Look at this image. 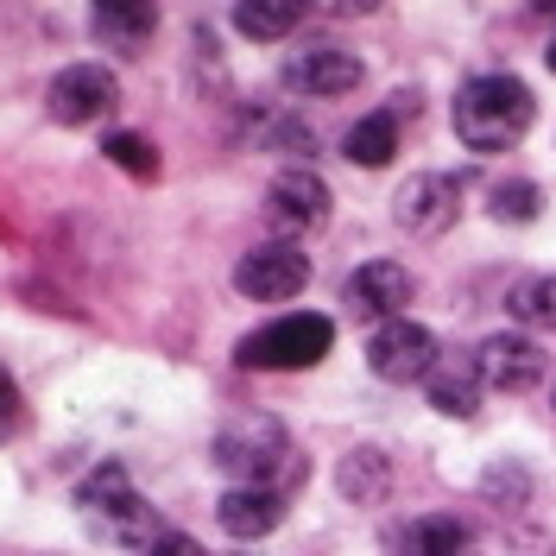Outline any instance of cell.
Here are the masks:
<instances>
[{"label":"cell","instance_id":"cell-1","mask_svg":"<svg viewBox=\"0 0 556 556\" xmlns=\"http://www.w3.org/2000/svg\"><path fill=\"white\" fill-rule=\"evenodd\" d=\"M450 121H455V139H462L468 152H513V146L531 134L538 102H531V89H525L519 76L493 70V76L462 83V96H455Z\"/></svg>","mask_w":556,"mask_h":556},{"label":"cell","instance_id":"cell-2","mask_svg":"<svg viewBox=\"0 0 556 556\" xmlns=\"http://www.w3.org/2000/svg\"><path fill=\"white\" fill-rule=\"evenodd\" d=\"M329 348H336V323L329 316L291 311V316H273V323L247 329L235 342V367H247V374H304Z\"/></svg>","mask_w":556,"mask_h":556},{"label":"cell","instance_id":"cell-3","mask_svg":"<svg viewBox=\"0 0 556 556\" xmlns=\"http://www.w3.org/2000/svg\"><path fill=\"white\" fill-rule=\"evenodd\" d=\"M215 468L235 486H273L278 468H298L291 462V430L278 417H260V412L228 417L215 430Z\"/></svg>","mask_w":556,"mask_h":556},{"label":"cell","instance_id":"cell-4","mask_svg":"<svg viewBox=\"0 0 556 556\" xmlns=\"http://www.w3.org/2000/svg\"><path fill=\"white\" fill-rule=\"evenodd\" d=\"M437 361H443L437 336H430L424 323H412V316H392V323H380V329L367 336V367H374L386 386L430 380V367H437Z\"/></svg>","mask_w":556,"mask_h":556},{"label":"cell","instance_id":"cell-5","mask_svg":"<svg viewBox=\"0 0 556 556\" xmlns=\"http://www.w3.org/2000/svg\"><path fill=\"white\" fill-rule=\"evenodd\" d=\"M235 285H241V298H253V304H285V298H298L311 285V260H304L298 241H260L241 253Z\"/></svg>","mask_w":556,"mask_h":556},{"label":"cell","instance_id":"cell-6","mask_svg":"<svg viewBox=\"0 0 556 556\" xmlns=\"http://www.w3.org/2000/svg\"><path fill=\"white\" fill-rule=\"evenodd\" d=\"M121 102V83H114V70L102 64H70L51 76V89H45V114L58 121V127H96L102 114H114Z\"/></svg>","mask_w":556,"mask_h":556},{"label":"cell","instance_id":"cell-7","mask_svg":"<svg viewBox=\"0 0 556 556\" xmlns=\"http://www.w3.org/2000/svg\"><path fill=\"white\" fill-rule=\"evenodd\" d=\"M455 215H462V177H450V172H417L392 190V222L405 235H424V241L450 235Z\"/></svg>","mask_w":556,"mask_h":556},{"label":"cell","instance_id":"cell-8","mask_svg":"<svg viewBox=\"0 0 556 556\" xmlns=\"http://www.w3.org/2000/svg\"><path fill=\"white\" fill-rule=\"evenodd\" d=\"M361 76H367V64L348 45H304L285 58V89H298V96H348V89H361Z\"/></svg>","mask_w":556,"mask_h":556},{"label":"cell","instance_id":"cell-9","mask_svg":"<svg viewBox=\"0 0 556 556\" xmlns=\"http://www.w3.org/2000/svg\"><path fill=\"white\" fill-rule=\"evenodd\" d=\"M475 361H481V374L493 392H531V386L544 380V348L538 336H519V329H500V336H481L475 348Z\"/></svg>","mask_w":556,"mask_h":556},{"label":"cell","instance_id":"cell-10","mask_svg":"<svg viewBox=\"0 0 556 556\" xmlns=\"http://www.w3.org/2000/svg\"><path fill=\"white\" fill-rule=\"evenodd\" d=\"M329 208H336V197H329V184H323L316 172H278L273 184H266V215L278 222V235L323 228Z\"/></svg>","mask_w":556,"mask_h":556},{"label":"cell","instance_id":"cell-11","mask_svg":"<svg viewBox=\"0 0 556 556\" xmlns=\"http://www.w3.org/2000/svg\"><path fill=\"white\" fill-rule=\"evenodd\" d=\"M348 311L361 316V323H392V316L412 304V273L399 266V260H367V266H354V278H348Z\"/></svg>","mask_w":556,"mask_h":556},{"label":"cell","instance_id":"cell-12","mask_svg":"<svg viewBox=\"0 0 556 556\" xmlns=\"http://www.w3.org/2000/svg\"><path fill=\"white\" fill-rule=\"evenodd\" d=\"M215 519H222V531L228 538H266V531H278L285 525V493L278 486H228L222 500H215Z\"/></svg>","mask_w":556,"mask_h":556},{"label":"cell","instance_id":"cell-13","mask_svg":"<svg viewBox=\"0 0 556 556\" xmlns=\"http://www.w3.org/2000/svg\"><path fill=\"white\" fill-rule=\"evenodd\" d=\"M424 392H430V405L443 417H475L481 412V392H486V374H481L475 354H443V361L430 367Z\"/></svg>","mask_w":556,"mask_h":556},{"label":"cell","instance_id":"cell-14","mask_svg":"<svg viewBox=\"0 0 556 556\" xmlns=\"http://www.w3.org/2000/svg\"><path fill=\"white\" fill-rule=\"evenodd\" d=\"M342 159L361 165V172L392 165V159H399V121H392V114H361V121L342 134Z\"/></svg>","mask_w":556,"mask_h":556},{"label":"cell","instance_id":"cell-15","mask_svg":"<svg viewBox=\"0 0 556 556\" xmlns=\"http://www.w3.org/2000/svg\"><path fill=\"white\" fill-rule=\"evenodd\" d=\"M311 7L304 0H235V33L253 38V45H278V38L298 33Z\"/></svg>","mask_w":556,"mask_h":556},{"label":"cell","instance_id":"cell-16","mask_svg":"<svg viewBox=\"0 0 556 556\" xmlns=\"http://www.w3.org/2000/svg\"><path fill=\"white\" fill-rule=\"evenodd\" d=\"M336 486H342L348 506H380L386 486H392V462L380 450H348L342 468H336Z\"/></svg>","mask_w":556,"mask_h":556},{"label":"cell","instance_id":"cell-17","mask_svg":"<svg viewBox=\"0 0 556 556\" xmlns=\"http://www.w3.org/2000/svg\"><path fill=\"white\" fill-rule=\"evenodd\" d=\"M121 500H134V481H127V468H121V462H96V468L83 475V486H76V506L89 513V525L108 519Z\"/></svg>","mask_w":556,"mask_h":556},{"label":"cell","instance_id":"cell-18","mask_svg":"<svg viewBox=\"0 0 556 556\" xmlns=\"http://www.w3.org/2000/svg\"><path fill=\"white\" fill-rule=\"evenodd\" d=\"M506 311L525 323V336H531V329H556V278L551 273L519 278V285L506 291Z\"/></svg>","mask_w":556,"mask_h":556},{"label":"cell","instance_id":"cell-19","mask_svg":"<svg viewBox=\"0 0 556 556\" xmlns=\"http://www.w3.org/2000/svg\"><path fill=\"white\" fill-rule=\"evenodd\" d=\"M486 215H493V222H506V228L538 222V215H544V190H538L531 177H506V184H493V190H486Z\"/></svg>","mask_w":556,"mask_h":556},{"label":"cell","instance_id":"cell-20","mask_svg":"<svg viewBox=\"0 0 556 556\" xmlns=\"http://www.w3.org/2000/svg\"><path fill=\"white\" fill-rule=\"evenodd\" d=\"M89 7L108 38H146L159 26V0H89Z\"/></svg>","mask_w":556,"mask_h":556},{"label":"cell","instance_id":"cell-21","mask_svg":"<svg viewBox=\"0 0 556 556\" xmlns=\"http://www.w3.org/2000/svg\"><path fill=\"white\" fill-rule=\"evenodd\" d=\"M102 152H108V165H114V172L139 177V184H152V177H159V146H152L146 134H108Z\"/></svg>","mask_w":556,"mask_h":556},{"label":"cell","instance_id":"cell-22","mask_svg":"<svg viewBox=\"0 0 556 556\" xmlns=\"http://www.w3.org/2000/svg\"><path fill=\"white\" fill-rule=\"evenodd\" d=\"M412 556H468V531L455 519H417L412 525Z\"/></svg>","mask_w":556,"mask_h":556},{"label":"cell","instance_id":"cell-23","mask_svg":"<svg viewBox=\"0 0 556 556\" xmlns=\"http://www.w3.org/2000/svg\"><path fill=\"white\" fill-rule=\"evenodd\" d=\"M311 13H323V20H367V13H380L386 0H304Z\"/></svg>","mask_w":556,"mask_h":556},{"label":"cell","instance_id":"cell-24","mask_svg":"<svg viewBox=\"0 0 556 556\" xmlns=\"http://www.w3.org/2000/svg\"><path fill=\"white\" fill-rule=\"evenodd\" d=\"M146 556H208V551L197 544V538H190V531H165V538H159V544H152Z\"/></svg>","mask_w":556,"mask_h":556},{"label":"cell","instance_id":"cell-25","mask_svg":"<svg viewBox=\"0 0 556 556\" xmlns=\"http://www.w3.org/2000/svg\"><path fill=\"white\" fill-rule=\"evenodd\" d=\"M13 412H20V392H13L7 374H0V424H13Z\"/></svg>","mask_w":556,"mask_h":556},{"label":"cell","instance_id":"cell-26","mask_svg":"<svg viewBox=\"0 0 556 556\" xmlns=\"http://www.w3.org/2000/svg\"><path fill=\"white\" fill-rule=\"evenodd\" d=\"M531 13H544V20H556V0H531Z\"/></svg>","mask_w":556,"mask_h":556},{"label":"cell","instance_id":"cell-27","mask_svg":"<svg viewBox=\"0 0 556 556\" xmlns=\"http://www.w3.org/2000/svg\"><path fill=\"white\" fill-rule=\"evenodd\" d=\"M544 64H551V76H556V38H551V51H544Z\"/></svg>","mask_w":556,"mask_h":556},{"label":"cell","instance_id":"cell-28","mask_svg":"<svg viewBox=\"0 0 556 556\" xmlns=\"http://www.w3.org/2000/svg\"><path fill=\"white\" fill-rule=\"evenodd\" d=\"M0 437H7V424H0Z\"/></svg>","mask_w":556,"mask_h":556}]
</instances>
